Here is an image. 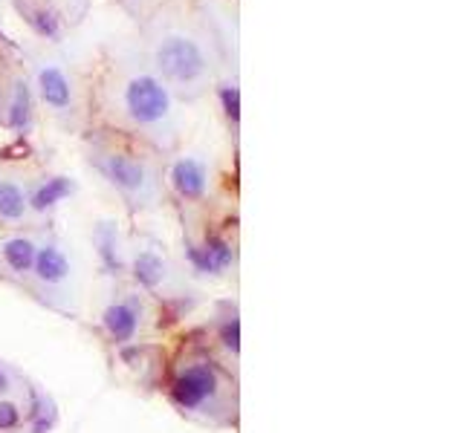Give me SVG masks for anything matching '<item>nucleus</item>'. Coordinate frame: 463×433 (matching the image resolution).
I'll return each instance as SVG.
<instances>
[{
	"label": "nucleus",
	"instance_id": "f257e3e1",
	"mask_svg": "<svg viewBox=\"0 0 463 433\" xmlns=\"http://www.w3.org/2000/svg\"><path fill=\"white\" fill-rule=\"evenodd\" d=\"M101 116L125 136L151 144L157 151H171L179 142L183 113L171 87L151 70L148 58H116L101 82Z\"/></svg>",
	"mask_w": 463,
	"mask_h": 433
},
{
	"label": "nucleus",
	"instance_id": "f03ea898",
	"mask_svg": "<svg viewBox=\"0 0 463 433\" xmlns=\"http://www.w3.org/2000/svg\"><path fill=\"white\" fill-rule=\"evenodd\" d=\"M143 56L177 99L195 101L214 82L212 35L195 12L177 4L162 6L148 18Z\"/></svg>",
	"mask_w": 463,
	"mask_h": 433
},
{
	"label": "nucleus",
	"instance_id": "7ed1b4c3",
	"mask_svg": "<svg viewBox=\"0 0 463 433\" xmlns=\"http://www.w3.org/2000/svg\"><path fill=\"white\" fill-rule=\"evenodd\" d=\"M169 399L177 413L200 425L226 428L238 419L235 378L212 356V350L191 347L177 359L169 378Z\"/></svg>",
	"mask_w": 463,
	"mask_h": 433
},
{
	"label": "nucleus",
	"instance_id": "20e7f679",
	"mask_svg": "<svg viewBox=\"0 0 463 433\" xmlns=\"http://www.w3.org/2000/svg\"><path fill=\"white\" fill-rule=\"evenodd\" d=\"M90 165L113 194H119V200L127 208H134V212L160 208L165 182L157 162L143 151L105 139L90 148Z\"/></svg>",
	"mask_w": 463,
	"mask_h": 433
},
{
	"label": "nucleus",
	"instance_id": "39448f33",
	"mask_svg": "<svg viewBox=\"0 0 463 433\" xmlns=\"http://www.w3.org/2000/svg\"><path fill=\"white\" fill-rule=\"evenodd\" d=\"M27 286L47 307H53L64 315H73L79 307V269H75L73 252L56 234L38 238V252Z\"/></svg>",
	"mask_w": 463,
	"mask_h": 433
},
{
	"label": "nucleus",
	"instance_id": "423d86ee",
	"mask_svg": "<svg viewBox=\"0 0 463 433\" xmlns=\"http://www.w3.org/2000/svg\"><path fill=\"white\" fill-rule=\"evenodd\" d=\"M32 96L41 101V108L64 127L79 122V84L73 73L64 67V61L53 56H38L32 61Z\"/></svg>",
	"mask_w": 463,
	"mask_h": 433
},
{
	"label": "nucleus",
	"instance_id": "0eeeda50",
	"mask_svg": "<svg viewBox=\"0 0 463 433\" xmlns=\"http://www.w3.org/2000/svg\"><path fill=\"white\" fill-rule=\"evenodd\" d=\"M127 272H131L136 289H143V292L153 298L179 295V272L174 269L171 257L165 255V248L157 240L139 238L127 248Z\"/></svg>",
	"mask_w": 463,
	"mask_h": 433
},
{
	"label": "nucleus",
	"instance_id": "6e6552de",
	"mask_svg": "<svg viewBox=\"0 0 463 433\" xmlns=\"http://www.w3.org/2000/svg\"><path fill=\"white\" fill-rule=\"evenodd\" d=\"M148 321L145 295L139 289H119L108 298V304L99 312V330L113 347H134V341L143 335Z\"/></svg>",
	"mask_w": 463,
	"mask_h": 433
},
{
	"label": "nucleus",
	"instance_id": "1a4fd4ad",
	"mask_svg": "<svg viewBox=\"0 0 463 433\" xmlns=\"http://www.w3.org/2000/svg\"><path fill=\"white\" fill-rule=\"evenodd\" d=\"M183 257H186L188 272L195 274V278L217 281V278H226V274L235 269L238 252L226 234L205 231L197 240H191V238L183 240Z\"/></svg>",
	"mask_w": 463,
	"mask_h": 433
},
{
	"label": "nucleus",
	"instance_id": "9d476101",
	"mask_svg": "<svg viewBox=\"0 0 463 433\" xmlns=\"http://www.w3.org/2000/svg\"><path fill=\"white\" fill-rule=\"evenodd\" d=\"M165 186H169V191L179 203H188V205L205 203V196H209V188H212L209 162L195 153L177 156L169 165V170H165Z\"/></svg>",
	"mask_w": 463,
	"mask_h": 433
},
{
	"label": "nucleus",
	"instance_id": "9b49d317",
	"mask_svg": "<svg viewBox=\"0 0 463 433\" xmlns=\"http://www.w3.org/2000/svg\"><path fill=\"white\" fill-rule=\"evenodd\" d=\"M38 252V238L27 231H12L0 238V274L15 283H27Z\"/></svg>",
	"mask_w": 463,
	"mask_h": 433
},
{
	"label": "nucleus",
	"instance_id": "f8f14e48",
	"mask_svg": "<svg viewBox=\"0 0 463 433\" xmlns=\"http://www.w3.org/2000/svg\"><path fill=\"white\" fill-rule=\"evenodd\" d=\"M75 179L67 174H49L44 179H38L32 188H27V203H30V214L44 217L53 214L61 203H67L75 194Z\"/></svg>",
	"mask_w": 463,
	"mask_h": 433
},
{
	"label": "nucleus",
	"instance_id": "ddd939ff",
	"mask_svg": "<svg viewBox=\"0 0 463 433\" xmlns=\"http://www.w3.org/2000/svg\"><path fill=\"white\" fill-rule=\"evenodd\" d=\"M15 9L38 38H44V41H58L61 38L64 21L53 0H15Z\"/></svg>",
	"mask_w": 463,
	"mask_h": 433
},
{
	"label": "nucleus",
	"instance_id": "4468645a",
	"mask_svg": "<svg viewBox=\"0 0 463 433\" xmlns=\"http://www.w3.org/2000/svg\"><path fill=\"white\" fill-rule=\"evenodd\" d=\"M93 246H96V255L101 260V269L116 274L127 269V246L119 238V222L113 220H99L96 229H93Z\"/></svg>",
	"mask_w": 463,
	"mask_h": 433
},
{
	"label": "nucleus",
	"instance_id": "2eb2a0df",
	"mask_svg": "<svg viewBox=\"0 0 463 433\" xmlns=\"http://www.w3.org/2000/svg\"><path fill=\"white\" fill-rule=\"evenodd\" d=\"M32 110H35V96L32 84L27 75L12 78L9 99H6V125L12 127V134L27 136L32 127Z\"/></svg>",
	"mask_w": 463,
	"mask_h": 433
},
{
	"label": "nucleus",
	"instance_id": "dca6fc26",
	"mask_svg": "<svg viewBox=\"0 0 463 433\" xmlns=\"http://www.w3.org/2000/svg\"><path fill=\"white\" fill-rule=\"evenodd\" d=\"M30 217V203H27V188L18 179L0 177V222L6 226H21Z\"/></svg>",
	"mask_w": 463,
	"mask_h": 433
},
{
	"label": "nucleus",
	"instance_id": "f3484780",
	"mask_svg": "<svg viewBox=\"0 0 463 433\" xmlns=\"http://www.w3.org/2000/svg\"><path fill=\"white\" fill-rule=\"evenodd\" d=\"M214 341L229 359L240 356V318L232 304H223L221 312L214 315Z\"/></svg>",
	"mask_w": 463,
	"mask_h": 433
},
{
	"label": "nucleus",
	"instance_id": "a211bd4d",
	"mask_svg": "<svg viewBox=\"0 0 463 433\" xmlns=\"http://www.w3.org/2000/svg\"><path fill=\"white\" fill-rule=\"evenodd\" d=\"M27 422V408L18 399H0V433H15Z\"/></svg>",
	"mask_w": 463,
	"mask_h": 433
},
{
	"label": "nucleus",
	"instance_id": "6ab92c4d",
	"mask_svg": "<svg viewBox=\"0 0 463 433\" xmlns=\"http://www.w3.org/2000/svg\"><path fill=\"white\" fill-rule=\"evenodd\" d=\"M217 99H221V108L223 116L229 119V125H238L240 122V90L235 82H223L217 87Z\"/></svg>",
	"mask_w": 463,
	"mask_h": 433
},
{
	"label": "nucleus",
	"instance_id": "aec40b11",
	"mask_svg": "<svg viewBox=\"0 0 463 433\" xmlns=\"http://www.w3.org/2000/svg\"><path fill=\"white\" fill-rule=\"evenodd\" d=\"M15 387H18V378H15V373L9 370V367L0 361V399H6V396H12V393H15Z\"/></svg>",
	"mask_w": 463,
	"mask_h": 433
},
{
	"label": "nucleus",
	"instance_id": "412c9836",
	"mask_svg": "<svg viewBox=\"0 0 463 433\" xmlns=\"http://www.w3.org/2000/svg\"><path fill=\"white\" fill-rule=\"evenodd\" d=\"M75 4H79V9H84V4H87V0H64V6H67L70 12L75 9Z\"/></svg>",
	"mask_w": 463,
	"mask_h": 433
},
{
	"label": "nucleus",
	"instance_id": "4be33fe9",
	"mask_svg": "<svg viewBox=\"0 0 463 433\" xmlns=\"http://www.w3.org/2000/svg\"><path fill=\"white\" fill-rule=\"evenodd\" d=\"M122 4H125V6H131V9H136V6H145L148 0H122Z\"/></svg>",
	"mask_w": 463,
	"mask_h": 433
}]
</instances>
